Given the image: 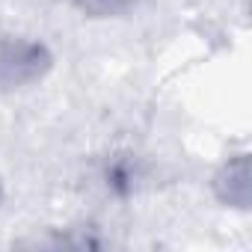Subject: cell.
<instances>
[{"label": "cell", "mask_w": 252, "mask_h": 252, "mask_svg": "<svg viewBox=\"0 0 252 252\" xmlns=\"http://www.w3.org/2000/svg\"><path fill=\"white\" fill-rule=\"evenodd\" d=\"M54 51L36 36H0V92L39 86L54 71Z\"/></svg>", "instance_id": "6da1fadb"}, {"label": "cell", "mask_w": 252, "mask_h": 252, "mask_svg": "<svg viewBox=\"0 0 252 252\" xmlns=\"http://www.w3.org/2000/svg\"><path fill=\"white\" fill-rule=\"evenodd\" d=\"M214 199L225 208L246 211L252 199V184H249V155H234L228 158L211 178Z\"/></svg>", "instance_id": "7a4b0ae2"}, {"label": "cell", "mask_w": 252, "mask_h": 252, "mask_svg": "<svg viewBox=\"0 0 252 252\" xmlns=\"http://www.w3.org/2000/svg\"><path fill=\"white\" fill-rule=\"evenodd\" d=\"M140 169H137V163L131 166V163H113V166H107L104 169V175H101V181H104V187L107 190H113V193H134L137 187H140Z\"/></svg>", "instance_id": "277c9868"}, {"label": "cell", "mask_w": 252, "mask_h": 252, "mask_svg": "<svg viewBox=\"0 0 252 252\" xmlns=\"http://www.w3.org/2000/svg\"><path fill=\"white\" fill-rule=\"evenodd\" d=\"M143 3V0H74V6L80 15L86 18H122V15H128L134 12L137 6Z\"/></svg>", "instance_id": "3957f363"}]
</instances>
